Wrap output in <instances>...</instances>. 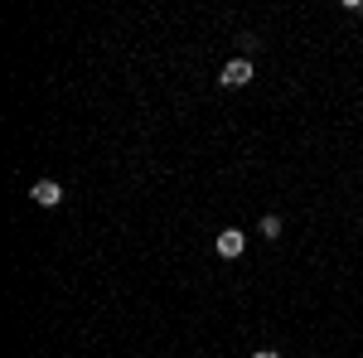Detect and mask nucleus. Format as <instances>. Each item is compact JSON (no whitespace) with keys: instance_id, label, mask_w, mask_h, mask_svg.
I'll use <instances>...</instances> for the list:
<instances>
[{"instance_id":"obj_1","label":"nucleus","mask_w":363,"mask_h":358,"mask_svg":"<svg viewBox=\"0 0 363 358\" xmlns=\"http://www.w3.org/2000/svg\"><path fill=\"white\" fill-rule=\"evenodd\" d=\"M213 247H218V257H223V262H238V257L247 252V237H242L238 228H223V233L213 237Z\"/></svg>"},{"instance_id":"obj_2","label":"nucleus","mask_w":363,"mask_h":358,"mask_svg":"<svg viewBox=\"0 0 363 358\" xmlns=\"http://www.w3.org/2000/svg\"><path fill=\"white\" fill-rule=\"evenodd\" d=\"M218 83H223V87H247L252 83V58H233V63H223Z\"/></svg>"},{"instance_id":"obj_3","label":"nucleus","mask_w":363,"mask_h":358,"mask_svg":"<svg viewBox=\"0 0 363 358\" xmlns=\"http://www.w3.org/2000/svg\"><path fill=\"white\" fill-rule=\"evenodd\" d=\"M29 194H34L39 208H58V203H63V184H58V179H39Z\"/></svg>"},{"instance_id":"obj_4","label":"nucleus","mask_w":363,"mask_h":358,"mask_svg":"<svg viewBox=\"0 0 363 358\" xmlns=\"http://www.w3.org/2000/svg\"><path fill=\"white\" fill-rule=\"evenodd\" d=\"M257 233H262V237H281V218H277V213H267V218H262V228H257Z\"/></svg>"},{"instance_id":"obj_5","label":"nucleus","mask_w":363,"mask_h":358,"mask_svg":"<svg viewBox=\"0 0 363 358\" xmlns=\"http://www.w3.org/2000/svg\"><path fill=\"white\" fill-rule=\"evenodd\" d=\"M252 358H281V354H277V349H257Z\"/></svg>"}]
</instances>
